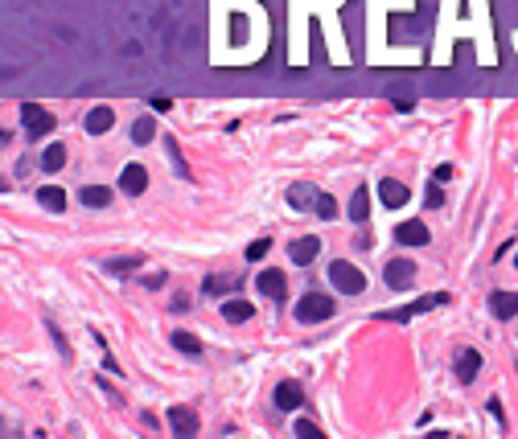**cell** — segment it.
I'll list each match as a JSON object with an SVG mask.
<instances>
[{"label":"cell","instance_id":"obj_21","mask_svg":"<svg viewBox=\"0 0 518 439\" xmlns=\"http://www.w3.org/2000/svg\"><path fill=\"white\" fill-rule=\"evenodd\" d=\"M37 201H41L45 210H54V214H62V210H66V193H62V189H41V193H37Z\"/></svg>","mask_w":518,"mask_h":439},{"label":"cell","instance_id":"obj_24","mask_svg":"<svg viewBox=\"0 0 518 439\" xmlns=\"http://www.w3.org/2000/svg\"><path fill=\"white\" fill-rule=\"evenodd\" d=\"M173 345H177L181 353H189V358H198V353H202V341H198V337H189V333H173Z\"/></svg>","mask_w":518,"mask_h":439},{"label":"cell","instance_id":"obj_7","mask_svg":"<svg viewBox=\"0 0 518 439\" xmlns=\"http://www.w3.org/2000/svg\"><path fill=\"white\" fill-rule=\"evenodd\" d=\"M119 189H123L128 197H140V193L148 189V168H144V164H128V168L119 173Z\"/></svg>","mask_w":518,"mask_h":439},{"label":"cell","instance_id":"obj_28","mask_svg":"<svg viewBox=\"0 0 518 439\" xmlns=\"http://www.w3.org/2000/svg\"><path fill=\"white\" fill-rule=\"evenodd\" d=\"M313 210H317V214H321V218H338V201H333V197H329V193H321V197H317V205H313Z\"/></svg>","mask_w":518,"mask_h":439},{"label":"cell","instance_id":"obj_32","mask_svg":"<svg viewBox=\"0 0 518 439\" xmlns=\"http://www.w3.org/2000/svg\"><path fill=\"white\" fill-rule=\"evenodd\" d=\"M515 267H518V255H515Z\"/></svg>","mask_w":518,"mask_h":439},{"label":"cell","instance_id":"obj_5","mask_svg":"<svg viewBox=\"0 0 518 439\" xmlns=\"http://www.w3.org/2000/svg\"><path fill=\"white\" fill-rule=\"evenodd\" d=\"M383 279H387V288L408 292V288L416 284V263H408V259H391V263L383 267Z\"/></svg>","mask_w":518,"mask_h":439},{"label":"cell","instance_id":"obj_30","mask_svg":"<svg viewBox=\"0 0 518 439\" xmlns=\"http://www.w3.org/2000/svg\"><path fill=\"white\" fill-rule=\"evenodd\" d=\"M169 107H173V99H165V95H156V99H152V111H161V115H165Z\"/></svg>","mask_w":518,"mask_h":439},{"label":"cell","instance_id":"obj_29","mask_svg":"<svg viewBox=\"0 0 518 439\" xmlns=\"http://www.w3.org/2000/svg\"><path fill=\"white\" fill-rule=\"evenodd\" d=\"M268 247H272L268 238H259V242H251V247H247V259H263V255H268Z\"/></svg>","mask_w":518,"mask_h":439},{"label":"cell","instance_id":"obj_10","mask_svg":"<svg viewBox=\"0 0 518 439\" xmlns=\"http://www.w3.org/2000/svg\"><path fill=\"white\" fill-rule=\"evenodd\" d=\"M111 123H115V111H111V107H103V103H99V107H91V111H86V119H82L86 136H103Z\"/></svg>","mask_w":518,"mask_h":439},{"label":"cell","instance_id":"obj_12","mask_svg":"<svg viewBox=\"0 0 518 439\" xmlns=\"http://www.w3.org/2000/svg\"><path fill=\"white\" fill-rule=\"evenodd\" d=\"M490 312L498 321H515L518 316V292H494L490 296Z\"/></svg>","mask_w":518,"mask_h":439},{"label":"cell","instance_id":"obj_4","mask_svg":"<svg viewBox=\"0 0 518 439\" xmlns=\"http://www.w3.org/2000/svg\"><path fill=\"white\" fill-rule=\"evenodd\" d=\"M440 304H449V296H445V292H432V296L412 300V304H403V308H395V312H379V321H412V316H420V312H428V308H440Z\"/></svg>","mask_w":518,"mask_h":439},{"label":"cell","instance_id":"obj_18","mask_svg":"<svg viewBox=\"0 0 518 439\" xmlns=\"http://www.w3.org/2000/svg\"><path fill=\"white\" fill-rule=\"evenodd\" d=\"M222 316H226L231 325H243V321H251V304H247V300H226V304H222Z\"/></svg>","mask_w":518,"mask_h":439},{"label":"cell","instance_id":"obj_22","mask_svg":"<svg viewBox=\"0 0 518 439\" xmlns=\"http://www.w3.org/2000/svg\"><path fill=\"white\" fill-rule=\"evenodd\" d=\"M152 136H156V127H152V119H148V115L132 123V140H136V144H152Z\"/></svg>","mask_w":518,"mask_h":439},{"label":"cell","instance_id":"obj_2","mask_svg":"<svg viewBox=\"0 0 518 439\" xmlns=\"http://www.w3.org/2000/svg\"><path fill=\"white\" fill-rule=\"evenodd\" d=\"M329 279H333V288H338V292H346V296H358V292L366 288V275H362L354 263H346V259L329 263Z\"/></svg>","mask_w":518,"mask_h":439},{"label":"cell","instance_id":"obj_25","mask_svg":"<svg viewBox=\"0 0 518 439\" xmlns=\"http://www.w3.org/2000/svg\"><path fill=\"white\" fill-rule=\"evenodd\" d=\"M235 284H239V279H226V275H206V284H202V288H206L210 296H218V292H231Z\"/></svg>","mask_w":518,"mask_h":439},{"label":"cell","instance_id":"obj_33","mask_svg":"<svg viewBox=\"0 0 518 439\" xmlns=\"http://www.w3.org/2000/svg\"><path fill=\"white\" fill-rule=\"evenodd\" d=\"M515 370H518V362H515Z\"/></svg>","mask_w":518,"mask_h":439},{"label":"cell","instance_id":"obj_13","mask_svg":"<svg viewBox=\"0 0 518 439\" xmlns=\"http://www.w3.org/2000/svg\"><path fill=\"white\" fill-rule=\"evenodd\" d=\"M301 403H305L301 382H280V386H276V407H280V411H296Z\"/></svg>","mask_w":518,"mask_h":439},{"label":"cell","instance_id":"obj_3","mask_svg":"<svg viewBox=\"0 0 518 439\" xmlns=\"http://www.w3.org/2000/svg\"><path fill=\"white\" fill-rule=\"evenodd\" d=\"M329 316H333V300H329V296L309 292L305 300H296V321H305V325H321V321H329Z\"/></svg>","mask_w":518,"mask_h":439},{"label":"cell","instance_id":"obj_31","mask_svg":"<svg viewBox=\"0 0 518 439\" xmlns=\"http://www.w3.org/2000/svg\"><path fill=\"white\" fill-rule=\"evenodd\" d=\"M449 177H453V164H440V168H436V173H432V181H440V185H445V181H449Z\"/></svg>","mask_w":518,"mask_h":439},{"label":"cell","instance_id":"obj_6","mask_svg":"<svg viewBox=\"0 0 518 439\" xmlns=\"http://www.w3.org/2000/svg\"><path fill=\"white\" fill-rule=\"evenodd\" d=\"M169 427H173V436L193 439L202 423H198V411H189V407H173V411H169Z\"/></svg>","mask_w":518,"mask_h":439},{"label":"cell","instance_id":"obj_19","mask_svg":"<svg viewBox=\"0 0 518 439\" xmlns=\"http://www.w3.org/2000/svg\"><path fill=\"white\" fill-rule=\"evenodd\" d=\"M62 164H66V148H62V144H49V148L41 152V168H45V173H58Z\"/></svg>","mask_w":518,"mask_h":439},{"label":"cell","instance_id":"obj_27","mask_svg":"<svg viewBox=\"0 0 518 439\" xmlns=\"http://www.w3.org/2000/svg\"><path fill=\"white\" fill-rule=\"evenodd\" d=\"M424 205H432V210L445 205V189H440V181H432V185L424 189Z\"/></svg>","mask_w":518,"mask_h":439},{"label":"cell","instance_id":"obj_23","mask_svg":"<svg viewBox=\"0 0 518 439\" xmlns=\"http://www.w3.org/2000/svg\"><path fill=\"white\" fill-rule=\"evenodd\" d=\"M103 267H107V275H132V267H140V259H136V255H128V259H107Z\"/></svg>","mask_w":518,"mask_h":439},{"label":"cell","instance_id":"obj_15","mask_svg":"<svg viewBox=\"0 0 518 439\" xmlns=\"http://www.w3.org/2000/svg\"><path fill=\"white\" fill-rule=\"evenodd\" d=\"M255 288H259L263 296H284V288H288V279H284V271H276V267H268V271H259V279H255Z\"/></svg>","mask_w":518,"mask_h":439},{"label":"cell","instance_id":"obj_9","mask_svg":"<svg viewBox=\"0 0 518 439\" xmlns=\"http://www.w3.org/2000/svg\"><path fill=\"white\" fill-rule=\"evenodd\" d=\"M482 366H486V362H482V353H478V349H457V378H461L465 386L482 374Z\"/></svg>","mask_w":518,"mask_h":439},{"label":"cell","instance_id":"obj_8","mask_svg":"<svg viewBox=\"0 0 518 439\" xmlns=\"http://www.w3.org/2000/svg\"><path fill=\"white\" fill-rule=\"evenodd\" d=\"M379 197H383V205H387V210H399V205H408V197H412V193H408V185H403V181L383 177V181H379Z\"/></svg>","mask_w":518,"mask_h":439},{"label":"cell","instance_id":"obj_26","mask_svg":"<svg viewBox=\"0 0 518 439\" xmlns=\"http://www.w3.org/2000/svg\"><path fill=\"white\" fill-rule=\"evenodd\" d=\"M292 436H296V439H321L325 431H321V427H317L313 419H301V423L292 427Z\"/></svg>","mask_w":518,"mask_h":439},{"label":"cell","instance_id":"obj_11","mask_svg":"<svg viewBox=\"0 0 518 439\" xmlns=\"http://www.w3.org/2000/svg\"><path fill=\"white\" fill-rule=\"evenodd\" d=\"M288 255H292V263H301V267H305V263H313V259L321 255V238H317V234H309V238H296V242L288 247Z\"/></svg>","mask_w":518,"mask_h":439},{"label":"cell","instance_id":"obj_20","mask_svg":"<svg viewBox=\"0 0 518 439\" xmlns=\"http://www.w3.org/2000/svg\"><path fill=\"white\" fill-rule=\"evenodd\" d=\"M370 214V189H354V201H350V218L354 222H366Z\"/></svg>","mask_w":518,"mask_h":439},{"label":"cell","instance_id":"obj_17","mask_svg":"<svg viewBox=\"0 0 518 439\" xmlns=\"http://www.w3.org/2000/svg\"><path fill=\"white\" fill-rule=\"evenodd\" d=\"M82 205L86 210H103V205H111V189L107 185H82Z\"/></svg>","mask_w":518,"mask_h":439},{"label":"cell","instance_id":"obj_16","mask_svg":"<svg viewBox=\"0 0 518 439\" xmlns=\"http://www.w3.org/2000/svg\"><path fill=\"white\" fill-rule=\"evenodd\" d=\"M395 238H399L403 247H424V242H428V226H424V222H403V226L395 230Z\"/></svg>","mask_w":518,"mask_h":439},{"label":"cell","instance_id":"obj_1","mask_svg":"<svg viewBox=\"0 0 518 439\" xmlns=\"http://www.w3.org/2000/svg\"><path fill=\"white\" fill-rule=\"evenodd\" d=\"M21 123H25V136L29 140H41L54 131V111L37 107V103H21Z\"/></svg>","mask_w":518,"mask_h":439},{"label":"cell","instance_id":"obj_14","mask_svg":"<svg viewBox=\"0 0 518 439\" xmlns=\"http://www.w3.org/2000/svg\"><path fill=\"white\" fill-rule=\"evenodd\" d=\"M317 197H321V189H313V185H305V181L288 185V201H292L296 210H313V205H317Z\"/></svg>","mask_w":518,"mask_h":439}]
</instances>
